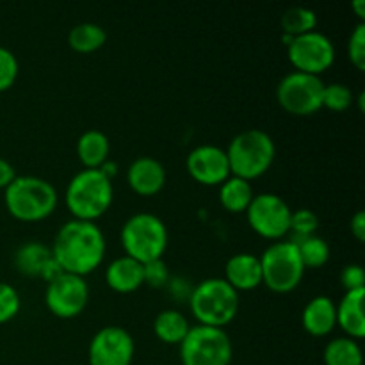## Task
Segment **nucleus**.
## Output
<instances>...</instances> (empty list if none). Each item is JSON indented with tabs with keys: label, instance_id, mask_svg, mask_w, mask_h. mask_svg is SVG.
<instances>
[{
	"label": "nucleus",
	"instance_id": "obj_20",
	"mask_svg": "<svg viewBox=\"0 0 365 365\" xmlns=\"http://www.w3.org/2000/svg\"><path fill=\"white\" fill-rule=\"evenodd\" d=\"M110 143L102 130H86L77 141V157L84 170H100L109 159Z\"/></svg>",
	"mask_w": 365,
	"mask_h": 365
},
{
	"label": "nucleus",
	"instance_id": "obj_17",
	"mask_svg": "<svg viewBox=\"0 0 365 365\" xmlns=\"http://www.w3.org/2000/svg\"><path fill=\"white\" fill-rule=\"evenodd\" d=\"M302 327L312 337H327L337 327V305L328 296H316L302 312Z\"/></svg>",
	"mask_w": 365,
	"mask_h": 365
},
{
	"label": "nucleus",
	"instance_id": "obj_23",
	"mask_svg": "<svg viewBox=\"0 0 365 365\" xmlns=\"http://www.w3.org/2000/svg\"><path fill=\"white\" fill-rule=\"evenodd\" d=\"M253 196L255 195H253L252 184L232 175L220 185V203L225 210L232 214L246 212Z\"/></svg>",
	"mask_w": 365,
	"mask_h": 365
},
{
	"label": "nucleus",
	"instance_id": "obj_19",
	"mask_svg": "<svg viewBox=\"0 0 365 365\" xmlns=\"http://www.w3.org/2000/svg\"><path fill=\"white\" fill-rule=\"evenodd\" d=\"M364 298L365 289L349 291L342 296L337 305V324L349 339H355V341L365 337Z\"/></svg>",
	"mask_w": 365,
	"mask_h": 365
},
{
	"label": "nucleus",
	"instance_id": "obj_33",
	"mask_svg": "<svg viewBox=\"0 0 365 365\" xmlns=\"http://www.w3.org/2000/svg\"><path fill=\"white\" fill-rule=\"evenodd\" d=\"M341 284L349 291H359V289H365V273L364 267L360 264H348L342 267L341 271Z\"/></svg>",
	"mask_w": 365,
	"mask_h": 365
},
{
	"label": "nucleus",
	"instance_id": "obj_15",
	"mask_svg": "<svg viewBox=\"0 0 365 365\" xmlns=\"http://www.w3.org/2000/svg\"><path fill=\"white\" fill-rule=\"evenodd\" d=\"M127 182L135 195L153 196L166 185V170L153 157H138L127 170Z\"/></svg>",
	"mask_w": 365,
	"mask_h": 365
},
{
	"label": "nucleus",
	"instance_id": "obj_35",
	"mask_svg": "<svg viewBox=\"0 0 365 365\" xmlns=\"http://www.w3.org/2000/svg\"><path fill=\"white\" fill-rule=\"evenodd\" d=\"M349 228H351L353 237L359 242L365 241V212L364 210H356L353 214L351 221H349Z\"/></svg>",
	"mask_w": 365,
	"mask_h": 365
},
{
	"label": "nucleus",
	"instance_id": "obj_7",
	"mask_svg": "<svg viewBox=\"0 0 365 365\" xmlns=\"http://www.w3.org/2000/svg\"><path fill=\"white\" fill-rule=\"evenodd\" d=\"M259 259L262 267V285H266L269 291L287 294L302 284L305 266L294 242H271Z\"/></svg>",
	"mask_w": 365,
	"mask_h": 365
},
{
	"label": "nucleus",
	"instance_id": "obj_14",
	"mask_svg": "<svg viewBox=\"0 0 365 365\" xmlns=\"http://www.w3.org/2000/svg\"><path fill=\"white\" fill-rule=\"evenodd\" d=\"M185 168L189 177L203 185H221L230 177L227 152L216 145H200L191 150Z\"/></svg>",
	"mask_w": 365,
	"mask_h": 365
},
{
	"label": "nucleus",
	"instance_id": "obj_8",
	"mask_svg": "<svg viewBox=\"0 0 365 365\" xmlns=\"http://www.w3.org/2000/svg\"><path fill=\"white\" fill-rule=\"evenodd\" d=\"M178 346L182 365H230L234 355L227 331L203 324L191 327Z\"/></svg>",
	"mask_w": 365,
	"mask_h": 365
},
{
	"label": "nucleus",
	"instance_id": "obj_10",
	"mask_svg": "<svg viewBox=\"0 0 365 365\" xmlns=\"http://www.w3.org/2000/svg\"><path fill=\"white\" fill-rule=\"evenodd\" d=\"M291 207L282 196L274 192H262L253 196L246 209V217L255 234L269 241H280L291 228Z\"/></svg>",
	"mask_w": 365,
	"mask_h": 365
},
{
	"label": "nucleus",
	"instance_id": "obj_31",
	"mask_svg": "<svg viewBox=\"0 0 365 365\" xmlns=\"http://www.w3.org/2000/svg\"><path fill=\"white\" fill-rule=\"evenodd\" d=\"M20 294L9 284L0 282V324L7 323L20 312Z\"/></svg>",
	"mask_w": 365,
	"mask_h": 365
},
{
	"label": "nucleus",
	"instance_id": "obj_1",
	"mask_svg": "<svg viewBox=\"0 0 365 365\" xmlns=\"http://www.w3.org/2000/svg\"><path fill=\"white\" fill-rule=\"evenodd\" d=\"M50 250L64 273L84 278L102 264L106 257V237L96 223L70 220L57 230Z\"/></svg>",
	"mask_w": 365,
	"mask_h": 365
},
{
	"label": "nucleus",
	"instance_id": "obj_21",
	"mask_svg": "<svg viewBox=\"0 0 365 365\" xmlns=\"http://www.w3.org/2000/svg\"><path fill=\"white\" fill-rule=\"evenodd\" d=\"M52 259V250L39 241H29L21 245L14 253V266L25 277L36 278L41 274L43 267Z\"/></svg>",
	"mask_w": 365,
	"mask_h": 365
},
{
	"label": "nucleus",
	"instance_id": "obj_12",
	"mask_svg": "<svg viewBox=\"0 0 365 365\" xmlns=\"http://www.w3.org/2000/svg\"><path fill=\"white\" fill-rule=\"evenodd\" d=\"M89 299L88 284L77 274L63 273L46 284L45 305L59 319H73L84 312Z\"/></svg>",
	"mask_w": 365,
	"mask_h": 365
},
{
	"label": "nucleus",
	"instance_id": "obj_27",
	"mask_svg": "<svg viewBox=\"0 0 365 365\" xmlns=\"http://www.w3.org/2000/svg\"><path fill=\"white\" fill-rule=\"evenodd\" d=\"M291 242H294L296 248H298L305 269H317V267H323L330 260V246L319 235L292 239Z\"/></svg>",
	"mask_w": 365,
	"mask_h": 365
},
{
	"label": "nucleus",
	"instance_id": "obj_24",
	"mask_svg": "<svg viewBox=\"0 0 365 365\" xmlns=\"http://www.w3.org/2000/svg\"><path fill=\"white\" fill-rule=\"evenodd\" d=\"M107 41L106 29L98 24L84 21V24L75 25L68 34V43L71 48L78 53H91L102 48Z\"/></svg>",
	"mask_w": 365,
	"mask_h": 365
},
{
	"label": "nucleus",
	"instance_id": "obj_29",
	"mask_svg": "<svg viewBox=\"0 0 365 365\" xmlns=\"http://www.w3.org/2000/svg\"><path fill=\"white\" fill-rule=\"evenodd\" d=\"M317 228H319V217L314 210L310 209H298L292 210L291 214V228L289 232L294 234L292 239H302L316 235Z\"/></svg>",
	"mask_w": 365,
	"mask_h": 365
},
{
	"label": "nucleus",
	"instance_id": "obj_5",
	"mask_svg": "<svg viewBox=\"0 0 365 365\" xmlns=\"http://www.w3.org/2000/svg\"><path fill=\"white\" fill-rule=\"evenodd\" d=\"M189 307L198 324L225 328L239 312V292L225 278H207L189 294Z\"/></svg>",
	"mask_w": 365,
	"mask_h": 365
},
{
	"label": "nucleus",
	"instance_id": "obj_26",
	"mask_svg": "<svg viewBox=\"0 0 365 365\" xmlns=\"http://www.w3.org/2000/svg\"><path fill=\"white\" fill-rule=\"evenodd\" d=\"M317 16L312 9L302 6L289 7L280 18V27L284 36L289 38H298V36L309 34V32L316 31Z\"/></svg>",
	"mask_w": 365,
	"mask_h": 365
},
{
	"label": "nucleus",
	"instance_id": "obj_34",
	"mask_svg": "<svg viewBox=\"0 0 365 365\" xmlns=\"http://www.w3.org/2000/svg\"><path fill=\"white\" fill-rule=\"evenodd\" d=\"M168 278H170V273L163 259L145 264V284H148L150 287H164L168 284Z\"/></svg>",
	"mask_w": 365,
	"mask_h": 365
},
{
	"label": "nucleus",
	"instance_id": "obj_28",
	"mask_svg": "<svg viewBox=\"0 0 365 365\" xmlns=\"http://www.w3.org/2000/svg\"><path fill=\"white\" fill-rule=\"evenodd\" d=\"M353 102H355V95H353V91L346 84H341V82L324 84L323 107L335 110V113H342V110L349 109Z\"/></svg>",
	"mask_w": 365,
	"mask_h": 365
},
{
	"label": "nucleus",
	"instance_id": "obj_4",
	"mask_svg": "<svg viewBox=\"0 0 365 365\" xmlns=\"http://www.w3.org/2000/svg\"><path fill=\"white\" fill-rule=\"evenodd\" d=\"M6 209L11 216L25 223L43 221L56 210L57 191L48 180L39 177H16L4 189Z\"/></svg>",
	"mask_w": 365,
	"mask_h": 365
},
{
	"label": "nucleus",
	"instance_id": "obj_11",
	"mask_svg": "<svg viewBox=\"0 0 365 365\" xmlns=\"http://www.w3.org/2000/svg\"><path fill=\"white\" fill-rule=\"evenodd\" d=\"M287 57L294 66V71L319 77L334 64L335 46L327 34L312 31L309 34L292 38L287 45Z\"/></svg>",
	"mask_w": 365,
	"mask_h": 365
},
{
	"label": "nucleus",
	"instance_id": "obj_22",
	"mask_svg": "<svg viewBox=\"0 0 365 365\" xmlns=\"http://www.w3.org/2000/svg\"><path fill=\"white\" fill-rule=\"evenodd\" d=\"M189 330H191V327H189L184 314L173 309L159 312L153 321V334L164 344H180L185 335L189 334Z\"/></svg>",
	"mask_w": 365,
	"mask_h": 365
},
{
	"label": "nucleus",
	"instance_id": "obj_37",
	"mask_svg": "<svg viewBox=\"0 0 365 365\" xmlns=\"http://www.w3.org/2000/svg\"><path fill=\"white\" fill-rule=\"evenodd\" d=\"M351 7L355 9L359 20L364 24V20H365V0H355V2L351 4Z\"/></svg>",
	"mask_w": 365,
	"mask_h": 365
},
{
	"label": "nucleus",
	"instance_id": "obj_36",
	"mask_svg": "<svg viewBox=\"0 0 365 365\" xmlns=\"http://www.w3.org/2000/svg\"><path fill=\"white\" fill-rule=\"evenodd\" d=\"M14 178H16V171H14L13 164L0 157V189H6Z\"/></svg>",
	"mask_w": 365,
	"mask_h": 365
},
{
	"label": "nucleus",
	"instance_id": "obj_13",
	"mask_svg": "<svg viewBox=\"0 0 365 365\" xmlns=\"http://www.w3.org/2000/svg\"><path fill=\"white\" fill-rule=\"evenodd\" d=\"M135 344L132 335L121 327H103L93 335L88 348L89 365H130Z\"/></svg>",
	"mask_w": 365,
	"mask_h": 365
},
{
	"label": "nucleus",
	"instance_id": "obj_2",
	"mask_svg": "<svg viewBox=\"0 0 365 365\" xmlns=\"http://www.w3.org/2000/svg\"><path fill=\"white\" fill-rule=\"evenodd\" d=\"M225 152L232 177L252 182L269 171L277 155V146L266 130L248 128L239 132Z\"/></svg>",
	"mask_w": 365,
	"mask_h": 365
},
{
	"label": "nucleus",
	"instance_id": "obj_30",
	"mask_svg": "<svg viewBox=\"0 0 365 365\" xmlns=\"http://www.w3.org/2000/svg\"><path fill=\"white\" fill-rule=\"evenodd\" d=\"M348 57L359 71L365 70V24L359 21L348 39Z\"/></svg>",
	"mask_w": 365,
	"mask_h": 365
},
{
	"label": "nucleus",
	"instance_id": "obj_16",
	"mask_svg": "<svg viewBox=\"0 0 365 365\" xmlns=\"http://www.w3.org/2000/svg\"><path fill=\"white\" fill-rule=\"evenodd\" d=\"M225 282L234 291H253L262 285L260 259L253 253H235L225 266Z\"/></svg>",
	"mask_w": 365,
	"mask_h": 365
},
{
	"label": "nucleus",
	"instance_id": "obj_32",
	"mask_svg": "<svg viewBox=\"0 0 365 365\" xmlns=\"http://www.w3.org/2000/svg\"><path fill=\"white\" fill-rule=\"evenodd\" d=\"M18 77V59L9 48L0 46V93L13 88Z\"/></svg>",
	"mask_w": 365,
	"mask_h": 365
},
{
	"label": "nucleus",
	"instance_id": "obj_6",
	"mask_svg": "<svg viewBox=\"0 0 365 365\" xmlns=\"http://www.w3.org/2000/svg\"><path fill=\"white\" fill-rule=\"evenodd\" d=\"M120 239L125 255L145 266L163 259L168 248V228L155 214L138 212L125 221Z\"/></svg>",
	"mask_w": 365,
	"mask_h": 365
},
{
	"label": "nucleus",
	"instance_id": "obj_25",
	"mask_svg": "<svg viewBox=\"0 0 365 365\" xmlns=\"http://www.w3.org/2000/svg\"><path fill=\"white\" fill-rule=\"evenodd\" d=\"M324 365H364V353L359 341L337 337L327 344L323 351Z\"/></svg>",
	"mask_w": 365,
	"mask_h": 365
},
{
	"label": "nucleus",
	"instance_id": "obj_3",
	"mask_svg": "<svg viewBox=\"0 0 365 365\" xmlns=\"http://www.w3.org/2000/svg\"><path fill=\"white\" fill-rule=\"evenodd\" d=\"M110 178L102 170H82L66 187V207L73 220L95 223L113 205Z\"/></svg>",
	"mask_w": 365,
	"mask_h": 365
},
{
	"label": "nucleus",
	"instance_id": "obj_18",
	"mask_svg": "<svg viewBox=\"0 0 365 365\" xmlns=\"http://www.w3.org/2000/svg\"><path fill=\"white\" fill-rule=\"evenodd\" d=\"M106 282L114 292L130 294L145 284V266L130 257H118L106 271Z\"/></svg>",
	"mask_w": 365,
	"mask_h": 365
},
{
	"label": "nucleus",
	"instance_id": "obj_9",
	"mask_svg": "<svg viewBox=\"0 0 365 365\" xmlns=\"http://www.w3.org/2000/svg\"><path fill=\"white\" fill-rule=\"evenodd\" d=\"M324 82L317 75L291 71L277 86V100L294 116H310L323 107Z\"/></svg>",
	"mask_w": 365,
	"mask_h": 365
}]
</instances>
